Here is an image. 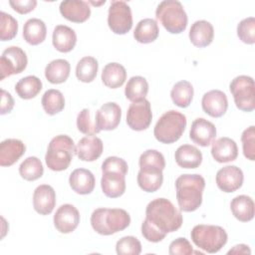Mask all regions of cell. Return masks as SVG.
Masks as SVG:
<instances>
[{
	"label": "cell",
	"instance_id": "f907efd6",
	"mask_svg": "<svg viewBox=\"0 0 255 255\" xmlns=\"http://www.w3.org/2000/svg\"><path fill=\"white\" fill-rule=\"evenodd\" d=\"M90 3H91V4H93V5H96V6H97V5H102V4H105V3H106V1H105V0H104V1H101V2H93V1H91Z\"/></svg>",
	"mask_w": 255,
	"mask_h": 255
},
{
	"label": "cell",
	"instance_id": "1f68e13d",
	"mask_svg": "<svg viewBox=\"0 0 255 255\" xmlns=\"http://www.w3.org/2000/svg\"><path fill=\"white\" fill-rule=\"evenodd\" d=\"M159 34L158 25L155 20L145 18L140 20L133 31L134 39L141 44H148L154 42Z\"/></svg>",
	"mask_w": 255,
	"mask_h": 255
},
{
	"label": "cell",
	"instance_id": "ffe728a7",
	"mask_svg": "<svg viewBox=\"0 0 255 255\" xmlns=\"http://www.w3.org/2000/svg\"><path fill=\"white\" fill-rule=\"evenodd\" d=\"M104 150L102 139L96 135L82 137L76 146V154L83 161H94L98 159Z\"/></svg>",
	"mask_w": 255,
	"mask_h": 255
},
{
	"label": "cell",
	"instance_id": "83f0119b",
	"mask_svg": "<svg viewBox=\"0 0 255 255\" xmlns=\"http://www.w3.org/2000/svg\"><path fill=\"white\" fill-rule=\"evenodd\" d=\"M47 35V28L41 19L31 18L26 21L23 27L24 40L33 46H37L44 42Z\"/></svg>",
	"mask_w": 255,
	"mask_h": 255
},
{
	"label": "cell",
	"instance_id": "484cf974",
	"mask_svg": "<svg viewBox=\"0 0 255 255\" xmlns=\"http://www.w3.org/2000/svg\"><path fill=\"white\" fill-rule=\"evenodd\" d=\"M174 159L182 168H196L202 162V153L194 145L182 144L175 150Z\"/></svg>",
	"mask_w": 255,
	"mask_h": 255
},
{
	"label": "cell",
	"instance_id": "bcb514c9",
	"mask_svg": "<svg viewBox=\"0 0 255 255\" xmlns=\"http://www.w3.org/2000/svg\"><path fill=\"white\" fill-rule=\"evenodd\" d=\"M105 170L119 171L127 175L128 170V165L127 161L121 157L109 156L102 163V171H105Z\"/></svg>",
	"mask_w": 255,
	"mask_h": 255
},
{
	"label": "cell",
	"instance_id": "4fadbf2b",
	"mask_svg": "<svg viewBox=\"0 0 255 255\" xmlns=\"http://www.w3.org/2000/svg\"><path fill=\"white\" fill-rule=\"evenodd\" d=\"M122 119V110L114 102L104 104L96 113L95 125L100 130H113L118 128Z\"/></svg>",
	"mask_w": 255,
	"mask_h": 255
},
{
	"label": "cell",
	"instance_id": "7c38bea8",
	"mask_svg": "<svg viewBox=\"0 0 255 255\" xmlns=\"http://www.w3.org/2000/svg\"><path fill=\"white\" fill-rule=\"evenodd\" d=\"M53 221L59 232L63 234L71 233L80 223L79 210L72 204H63L57 209Z\"/></svg>",
	"mask_w": 255,
	"mask_h": 255
},
{
	"label": "cell",
	"instance_id": "8d00e7d4",
	"mask_svg": "<svg viewBox=\"0 0 255 255\" xmlns=\"http://www.w3.org/2000/svg\"><path fill=\"white\" fill-rule=\"evenodd\" d=\"M98 70L99 64L97 59L91 56H86L77 64L76 77L83 83H91L96 79Z\"/></svg>",
	"mask_w": 255,
	"mask_h": 255
},
{
	"label": "cell",
	"instance_id": "cb8c5ba5",
	"mask_svg": "<svg viewBox=\"0 0 255 255\" xmlns=\"http://www.w3.org/2000/svg\"><path fill=\"white\" fill-rule=\"evenodd\" d=\"M189 40L197 48H204L210 45L214 37V29L206 20L195 21L189 30Z\"/></svg>",
	"mask_w": 255,
	"mask_h": 255
},
{
	"label": "cell",
	"instance_id": "6da1fadb",
	"mask_svg": "<svg viewBox=\"0 0 255 255\" xmlns=\"http://www.w3.org/2000/svg\"><path fill=\"white\" fill-rule=\"evenodd\" d=\"M181 225V212L172 202L166 198H156L146 205L141 234L147 241L157 243L163 240L167 233L178 230Z\"/></svg>",
	"mask_w": 255,
	"mask_h": 255
},
{
	"label": "cell",
	"instance_id": "3957f363",
	"mask_svg": "<svg viewBox=\"0 0 255 255\" xmlns=\"http://www.w3.org/2000/svg\"><path fill=\"white\" fill-rule=\"evenodd\" d=\"M130 224V216L122 208H97L91 215L93 229L101 235L123 231Z\"/></svg>",
	"mask_w": 255,
	"mask_h": 255
},
{
	"label": "cell",
	"instance_id": "d6986e66",
	"mask_svg": "<svg viewBox=\"0 0 255 255\" xmlns=\"http://www.w3.org/2000/svg\"><path fill=\"white\" fill-rule=\"evenodd\" d=\"M101 187L103 193L110 198L122 196L126 191V175L119 171H102Z\"/></svg>",
	"mask_w": 255,
	"mask_h": 255
},
{
	"label": "cell",
	"instance_id": "4316f807",
	"mask_svg": "<svg viewBox=\"0 0 255 255\" xmlns=\"http://www.w3.org/2000/svg\"><path fill=\"white\" fill-rule=\"evenodd\" d=\"M163 170L156 168H139L137 173V184L145 192H154L158 190L163 181Z\"/></svg>",
	"mask_w": 255,
	"mask_h": 255
},
{
	"label": "cell",
	"instance_id": "7bdbcfd3",
	"mask_svg": "<svg viewBox=\"0 0 255 255\" xmlns=\"http://www.w3.org/2000/svg\"><path fill=\"white\" fill-rule=\"evenodd\" d=\"M77 128L78 129L87 135H94L99 133L101 130L91 120V112L89 109H83L77 117Z\"/></svg>",
	"mask_w": 255,
	"mask_h": 255
},
{
	"label": "cell",
	"instance_id": "8fae6325",
	"mask_svg": "<svg viewBox=\"0 0 255 255\" xmlns=\"http://www.w3.org/2000/svg\"><path fill=\"white\" fill-rule=\"evenodd\" d=\"M152 120L150 104L146 99L131 103L127 112V124L132 129L141 131L146 129Z\"/></svg>",
	"mask_w": 255,
	"mask_h": 255
},
{
	"label": "cell",
	"instance_id": "52a82bcc",
	"mask_svg": "<svg viewBox=\"0 0 255 255\" xmlns=\"http://www.w3.org/2000/svg\"><path fill=\"white\" fill-rule=\"evenodd\" d=\"M190 237L199 249L207 253L218 252L228 240V235L221 226L210 224L195 225L190 232Z\"/></svg>",
	"mask_w": 255,
	"mask_h": 255
},
{
	"label": "cell",
	"instance_id": "b9f144b4",
	"mask_svg": "<svg viewBox=\"0 0 255 255\" xmlns=\"http://www.w3.org/2000/svg\"><path fill=\"white\" fill-rule=\"evenodd\" d=\"M237 36L245 44L253 45L255 43V19L248 17L237 25Z\"/></svg>",
	"mask_w": 255,
	"mask_h": 255
},
{
	"label": "cell",
	"instance_id": "f546056e",
	"mask_svg": "<svg viewBox=\"0 0 255 255\" xmlns=\"http://www.w3.org/2000/svg\"><path fill=\"white\" fill-rule=\"evenodd\" d=\"M127 80V71L125 67L119 63L107 64L102 72V81L104 85L111 89L122 87Z\"/></svg>",
	"mask_w": 255,
	"mask_h": 255
},
{
	"label": "cell",
	"instance_id": "ee69618b",
	"mask_svg": "<svg viewBox=\"0 0 255 255\" xmlns=\"http://www.w3.org/2000/svg\"><path fill=\"white\" fill-rule=\"evenodd\" d=\"M244 156L249 160L255 159V127L250 126L243 130L241 135Z\"/></svg>",
	"mask_w": 255,
	"mask_h": 255
},
{
	"label": "cell",
	"instance_id": "60d3db41",
	"mask_svg": "<svg viewBox=\"0 0 255 255\" xmlns=\"http://www.w3.org/2000/svg\"><path fill=\"white\" fill-rule=\"evenodd\" d=\"M116 252L119 255H138L141 252V244L134 236H125L117 242Z\"/></svg>",
	"mask_w": 255,
	"mask_h": 255
},
{
	"label": "cell",
	"instance_id": "277c9868",
	"mask_svg": "<svg viewBox=\"0 0 255 255\" xmlns=\"http://www.w3.org/2000/svg\"><path fill=\"white\" fill-rule=\"evenodd\" d=\"M75 154L76 146L72 137L67 134H59L49 142L45 161L51 170L62 171L69 167Z\"/></svg>",
	"mask_w": 255,
	"mask_h": 255
},
{
	"label": "cell",
	"instance_id": "d6a6232c",
	"mask_svg": "<svg viewBox=\"0 0 255 255\" xmlns=\"http://www.w3.org/2000/svg\"><path fill=\"white\" fill-rule=\"evenodd\" d=\"M147 93H148V83L141 76L131 77L126 85L125 95H126V98L131 103L138 102L145 99Z\"/></svg>",
	"mask_w": 255,
	"mask_h": 255
},
{
	"label": "cell",
	"instance_id": "7dc6e473",
	"mask_svg": "<svg viewBox=\"0 0 255 255\" xmlns=\"http://www.w3.org/2000/svg\"><path fill=\"white\" fill-rule=\"evenodd\" d=\"M10 6L19 14H27L35 9L37 6L36 0H10Z\"/></svg>",
	"mask_w": 255,
	"mask_h": 255
},
{
	"label": "cell",
	"instance_id": "836d02e7",
	"mask_svg": "<svg viewBox=\"0 0 255 255\" xmlns=\"http://www.w3.org/2000/svg\"><path fill=\"white\" fill-rule=\"evenodd\" d=\"M193 87L188 81L177 82L171 89L170 97L173 104L179 108H187L193 99Z\"/></svg>",
	"mask_w": 255,
	"mask_h": 255
},
{
	"label": "cell",
	"instance_id": "ba28073f",
	"mask_svg": "<svg viewBox=\"0 0 255 255\" xmlns=\"http://www.w3.org/2000/svg\"><path fill=\"white\" fill-rule=\"evenodd\" d=\"M229 90L237 109L247 113L255 109V88L251 77L245 75L235 77L229 85Z\"/></svg>",
	"mask_w": 255,
	"mask_h": 255
},
{
	"label": "cell",
	"instance_id": "c3c4849f",
	"mask_svg": "<svg viewBox=\"0 0 255 255\" xmlns=\"http://www.w3.org/2000/svg\"><path fill=\"white\" fill-rule=\"evenodd\" d=\"M14 108V100L10 93L6 92L5 90H1V110L0 114L2 116L9 114L12 109Z\"/></svg>",
	"mask_w": 255,
	"mask_h": 255
},
{
	"label": "cell",
	"instance_id": "9c48e42d",
	"mask_svg": "<svg viewBox=\"0 0 255 255\" xmlns=\"http://www.w3.org/2000/svg\"><path fill=\"white\" fill-rule=\"evenodd\" d=\"M108 25L118 35L127 34L132 27L130 7L125 1H112L108 13Z\"/></svg>",
	"mask_w": 255,
	"mask_h": 255
},
{
	"label": "cell",
	"instance_id": "d590c367",
	"mask_svg": "<svg viewBox=\"0 0 255 255\" xmlns=\"http://www.w3.org/2000/svg\"><path fill=\"white\" fill-rule=\"evenodd\" d=\"M41 104L46 114L54 116L64 110L65 98L59 90L50 89L44 93L41 100Z\"/></svg>",
	"mask_w": 255,
	"mask_h": 255
},
{
	"label": "cell",
	"instance_id": "9a60e30c",
	"mask_svg": "<svg viewBox=\"0 0 255 255\" xmlns=\"http://www.w3.org/2000/svg\"><path fill=\"white\" fill-rule=\"evenodd\" d=\"M189 137L200 146H208L216 137V128L211 122L203 118H197L191 124Z\"/></svg>",
	"mask_w": 255,
	"mask_h": 255
},
{
	"label": "cell",
	"instance_id": "ac0fdd59",
	"mask_svg": "<svg viewBox=\"0 0 255 255\" xmlns=\"http://www.w3.org/2000/svg\"><path fill=\"white\" fill-rule=\"evenodd\" d=\"M61 15L74 23H83L90 18L91 8L86 1L66 0L60 4Z\"/></svg>",
	"mask_w": 255,
	"mask_h": 255
},
{
	"label": "cell",
	"instance_id": "4dcf8cb0",
	"mask_svg": "<svg viewBox=\"0 0 255 255\" xmlns=\"http://www.w3.org/2000/svg\"><path fill=\"white\" fill-rule=\"evenodd\" d=\"M71 66L65 59L51 61L45 68V77L51 84H62L70 76Z\"/></svg>",
	"mask_w": 255,
	"mask_h": 255
},
{
	"label": "cell",
	"instance_id": "7402d4cb",
	"mask_svg": "<svg viewBox=\"0 0 255 255\" xmlns=\"http://www.w3.org/2000/svg\"><path fill=\"white\" fill-rule=\"evenodd\" d=\"M24 142L17 138H7L0 143V165L11 166L25 153Z\"/></svg>",
	"mask_w": 255,
	"mask_h": 255
},
{
	"label": "cell",
	"instance_id": "f35d334b",
	"mask_svg": "<svg viewBox=\"0 0 255 255\" xmlns=\"http://www.w3.org/2000/svg\"><path fill=\"white\" fill-rule=\"evenodd\" d=\"M138 165L139 168H156L163 170L165 167L164 156L155 149H147L140 154Z\"/></svg>",
	"mask_w": 255,
	"mask_h": 255
},
{
	"label": "cell",
	"instance_id": "e575fe53",
	"mask_svg": "<svg viewBox=\"0 0 255 255\" xmlns=\"http://www.w3.org/2000/svg\"><path fill=\"white\" fill-rule=\"evenodd\" d=\"M42 82L36 76H27L22 78L15 85V92L24 100L35 98L42 90Z\"/></svg>",
	"mask_w": 255,
	"mask_h": 255
},
{
	"label": "cell",
	"instance_id": "2e32d148",
	"mask_svg": "<svg viewBox=\"0 0 255 255\" xmlns=\"http://www.w3.org/2000/svg\"><path fill=\"white\" fill-rule=\"evenodd\" d=\"M201 107L203 112L212 118L222 117L228 108L226 94L220 90L208 91L202 97Z\"/></svg>",
	"mask_w": 255,
	"mask_h": 255
},
{
	"label": "cell",
	"instance_id": "681fc988",
	"mask_svg": "<svg viewBox=\"0 0 255 255\" xmlns=\"http://www.w3.org/2000/svg\"><path fill=\"white\" fill-rule=\"evenodd\" d=\"M227 254H251V250L246 244H238L230 249Z\"/></svg>",
	"mask_w": 255,
	"mask_h": 255
},
{
	"label": "cell",
	"instance_id": "f6af8a7d",
	"mask_svg": "<svg viewBox=\"0 0 255 255\" xmlns=\"http://www.w3.org/2000/svg\"><path fill=\"white\" fill-rule=\"evenodd\" d=\"M168 253L170 255H190L194 251L192 245L186 238L178 237L169 244Z\"/></svg>",
	"mask_w": 255,
	"mask_h": 255
},
{
	"label": "cell",
	"instance_id": "e0dca14e",
	"mask_svg": "<svg viewBox=\"0 0 255 255\" xmlns=\"http://www.w3.org/2000/svg\"><path fill=\"white\" fill-rule=\"evenodd\" d=\"M56 205V192L49 184L36 187L33 194V207L41 215L50 214Z\"/></svg>",
	"mask_w": 255,
	"mask_h": 255
},
{
	"label": "cell",
	"instance_id": "603a6c76",
	"mask_svg": "<svg viewBox=\"0 0 255 255\" xmlns=\"http://www.w3.org/2000/svg\"><path fill=\"white\" fill-rule=\"evenodd\" d=\"M71 188L78 194H90L96 184V178L92 171L86 168H77L73 170L69 177Z\"/></svg>",
	"mask_w": 255,
	"mask_h": 255
},
{
	"label": "cell",
	"instance_id": "30bf717a",
	"mask_svg": "<svg viewBox=\"0 0 255 255\" xmlns=\"http://www.w3.org/2000/svg\"><path fill=\"white\" fill-rule=\"evenodd\" d=\"M28 64L26 53L17 46L5 49L0 58V80L22 73Z\"/></svg>",
	"mask_w": 255,
	"mask_h": 255
},
{
	"label": "cell",
	"instance_id": "f1b7e54d",
	"mask_svg": "<svg viewBox=\"0 0 255 255\" xmlns=\"http://www.w3.org/2000/svg\"><path fill=\"white\" fill-rule=\"evenodd\" d=\"M230 209L234 217L241 222H248L254 217V201L248 195H238L231 200Z\"/></svg>",
	"mask_w": 255,
	"mask_h": 255
},
{
	"label": "cell",
	"instance_id": "74e56055",
	"mask_svg": "<svg viewBox=\"0 0 255 255\" xmlns=\"http://www.w3.org/2000/svg\"><path fill=\"white\" fill-rule=\"evenodd\" d=\"M19 173L22 178L28 181H34L40 178L44 173V167L41 160L36 156H29L22 161L19 166Z\"/></svg>",
	"mask_w": 255,
	"mask_h": 255
},
{
	"label": "cell",
	"instance_id": "5bb4252c",
	"mask_svg": "<svg viewBox=\"0 0 255 255\" xmlns=\"http://www.w3.org/2000/svg\"><path fill=\"white\" fill-rule=\"evenodd\" d=\"M244 180L243 171L236 165H226L216 173V184L220 190L231 193L239 189Z\"/></svg>",
	"mask_w": 255,
	"mask_h": 255
},
{
	"label": "cell",
	"instance_id": "d4e9b609",
	"mask_svg": "<svg viewBox=\"0 0 255 255\" xmlns=\"http://www.w3.org/2000/svg\"><path fill=\"white\" fill-rule=\"evenodd\" d=\"M52 42L57 51L61 53L71 52L77 43L76 32L66 25H58L53 31Z\"/></svg>",
	"mask_w": 255,
	"mask_h": 255
},
{
	"label": "cell",
	"instance_id": "5b68a950",
	"mask_svg": "<svg viewBox=\"0 0 255 255\" xmlns=\"http://www.w3.org/2000/svg\"><path fill=\"white\" fill-rule=\"evenodd\" d=\"M186 124V117L183 114L174 110L167 111L155 124L153 135L161 143H173L181 137Z\"/></svg>",
	"mask_w": 255,
	"mask_h": 255
},
{
	"label": "cell",
	"instance_id": "44dd1931",
	"mask_svg": "<svg viewBox=\"0 0 255 255\" xmlns=\"http://www.w3.org/2000/svg\"><path fill=\"white\" fill-rule=\"evenodd\" d=\"M211 144V155L217 162H230L235 160L238 156L237 144L230 137L222 136Z\"/></svg>",
	"mask_w": 255,
	"mask_h": 255
},
{
	"label": "cell",
	"instance_id": "8992f818",
	"mask_svg": "<svg viewBox=\"0 0 255 255\" xmlns=\"http://www.w3.org/2000/svg\"><path fill=\"white\" fill-rule=\"evenodd\" d=\"M155 17L171 34H180L186 29L187 14L179 1H161L155 10Z\"/></svg>",
	"mask_w": 255,
	"mask_h": 255
},
{
	"label": "cell",
	"instance_id": "ab89813d",
	"mask_svg": "<svg viewBox=\"0 0 255 255\" xmlns=\"http://www.w3.org/2000/svg\"><path fill=\"white\" fill-rule=\"evenodd\" d=\"M0 39L1 41H10L17 35L18 22L10 14L0 12Z\"/></svg>",
	"mask_w": 255,
	"mask_h": 255
},
{
	"label": "cell",
	"instance_id": "7a4b0ae2",
	"mask_svg": "<svg viewBox=\"0 0 255 255\" xmlns=\"http://www.w3.org/2000/svg\"><path fill=\"white\" fill-rule=\"evenodd\" d=\"M205 180L200 174H181L175 180L176 199L181 211H195L202 203Z\"/></svg>",
	"mask_w": 255,
	"mask_h": 255
}]
</instances>
